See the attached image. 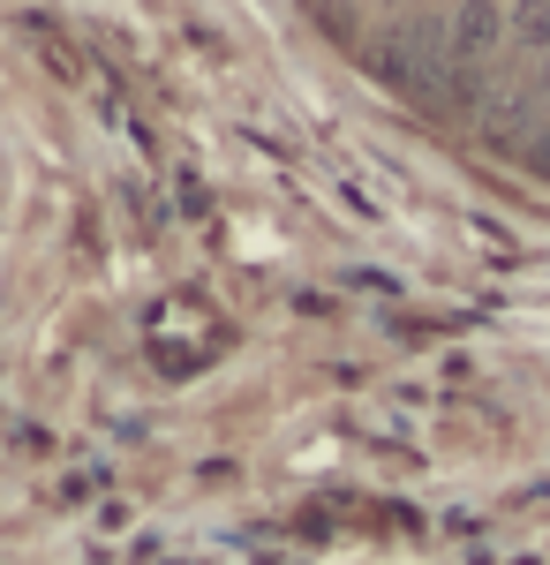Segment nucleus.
I'll list each match as a JSON object with an SVG mask.
<instances>
[{"label": "nucleus", "instance_id": "nucleus-1", "mask_svg": "<svg viewBox=\"0 0 550 565\" xmlns=\"http://www.w3.org/2000/svg\"><path fill=\"white\" fill-rule=\"evenodd\" d=\"M445 39H453V61H461V68H483V61L506 45V8H498V0H461Z\"/></svg>", "mask_w": 550, "mask_h": 565}, {"label": "nucleus", "instance_id": "nucleus-2", "mask_svg": "<svg viewBox=\"0 0 550 565\" xmlns=\"http://www.w3.org/2000/svg\"><path fill=\"white\" fill-rule=\"evenodd\" d=\"M506 39L520 53H550V0H506Z\"/></svg>", "mask_w": 550, "mask_h": 565}, {"label": "nucleus", "instance_id": "nucleus-3", "mask_svg": "<svg viewBox=\"0 0 550 565\" xmlns=\"http://www.w3.org/2000/svg\"><path fill=\"white\" fill-rule=\"evenodd\" d=\"M498 8H506V0H498Z\"/></svg>", "mask_w": 550, "mask_h": 565}]
</instances>
